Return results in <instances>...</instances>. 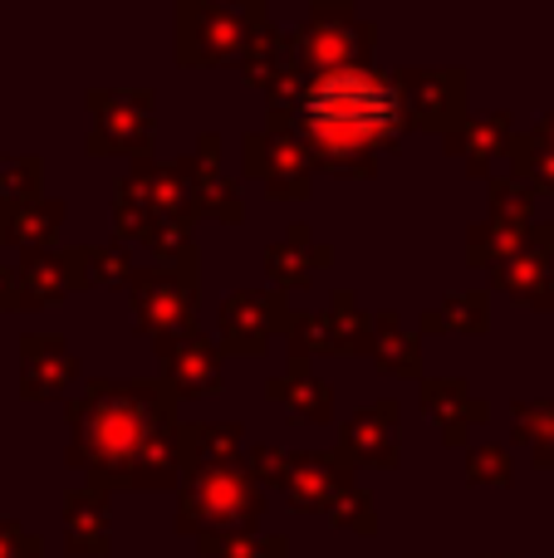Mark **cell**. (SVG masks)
I'll list each match as a JSON object with an SVG mask.
<instances>
[{
	"label": "cell",
	"mask_w": 554,
	"mask_h": 558,
	"mask_svg": "<svg viewBox=\"0 0 554 558\" xmlns=\"http://www.w3.org/2000/svg\"><path fill=\"white\" fill-rule=\"evenodd\" d=\"M300 118L324 147H369L398 128V94L369 69H334L310 84Z\"/></svg>",
	"instance_id": "1"
}]
</instances>
